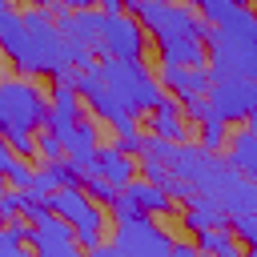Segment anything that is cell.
Returning <instances> with one entry per match:
<instances>
[{"mask_svg": "<svg viewBox=\"0 0 257 257\" xmlns=\"http://www.w3.org/2000/svg\"><path fill=\"white\" fill-rule=\"evenodd\" d=\"M88 205H92V201H88V193H84L80 185H64V189H52V193H48V213H56V217L68 221V225H72Z\"/></svg>", "mask_w": 257, "mask_h": 257, "instance_id": "obj_21", "label": "cell"}, {"mask_svg": "<svg viewBox=\"0 0 257 257\" xmlns=\"http://www.w3.org/2000/svg\"><path fill=\"white\" fill-rule=\"evenodd\" d=\"M48 112V92L36 76H0V137L40 133Z\"/></svg>", "mask_w": 257, "mask_h": 257, "instance_id": "obj_4", "label": "cell"}, {"mask_svg": "<svg viewBox=\"0 0 257 257\" xmlns=\"http://www.w3.org/2000/svg\"><path fill=\"white\" fill-rule=\"evenodd\" d=\"M145 128H149V137H161V141H177V145L189 141V120H185L177 96H169V92L145 112Z\"/></svg>", "mask_w": 257, "mask_h": 257, "instance_id": "obj_11", "label": "cell"}, {"mask_svg": "<svg viewBox=\"0 0 257 257\" xmlns=\"http://www.w3.org/2000/svg\"><path fill=\"white\" fill-rule=\"evenodd\" d=\"M124 4H128V8H137V4H141V0H124Z\"/></svg>", "mask_w": 257, "mask_h": 257, "instance_id": "obj_40", "label": "cell"}, {"mask_svg": "<svg viewBox=\"0 0 257 257\" xmlns=\"http://www.w3.org/2000/svg\"><path fill=\"white\" fill-rule=\"evenodd\" d=\"M205 68L213 76H257V20L249 4L229 12L221 24H209L205 32Z\"/></svg>", "mask_w": 257, "mask_h": 257, "instance_id": "obj_2", "label": "cell"}, {"mask_svg": "<svg viewBox=\"0 0 257 257\" xmlns=\"http://www.w3.org/2000/svg\"><path fill=\"white\" fill-rule=\"evenodd\" d=\"M209 112L225 124H245L257 108V84L249 76H213L205 88Z\"/></svg>", "mask_w": 257, "mask_h": 257, "instance_id": "obj_6", "label": "cell"}, {"mask_svg": "<svg viewBox=\"0 0 257 257\" xmlns=\"http://www.w3.org/2000/svg\"><path fill=\"white\" fill-rule=\"evenodd\" d=\"M4 189H8V185H4V177H0V193H4Z\"/></svg>", "mask_w": 257, "mask_h": 257, "instance_id": "obj_41", "label": "cell"}, {"mask_svg": "<svg viewBox=\"0 0 257 257\" xmlns=\"http://www.w3.org/2000/svg\"><path fill=\"white\" fill-rule=\"evenodd\" d=\"M28 249H32V257H84V249L72 237V225L60 221L56 213H48L44 221H36L28 229Z\"/></svg>", "mask_w": 257, "mask_h": 257, "instance_id": "obj_9", "label": "cell"}, {"mask_svg": "<svg viewBox=\"0 0 257 257\" xmlns=\"http://www.w3.org/2000/svg\"><path fill=\"white\" fill-rule=\"evenodd\" d=\"M145 48H149V36H145V28L137 24V16H128V12L104 16L100 56H112V60H145Z\"/></svg>", "mask_w": 257, "mask_h": 257, "instance_id": "obj_8", "label": "cell"}, {"mask_svg": "<svg viewBox=\"0 0 257 257\" xmlns=\"http://www.w3.org/2000/svg\"><path fill=\"white\" fill-rule=\"evenodd\" d=\"M28 4H36V8H48V4H52V0H28Z\"/></svg>", "mask_w": 257, "mask_h": 257, "instance_id": "obj_39", "label": "cell"}, {"mask_svg": "<svg viewBox=\"0 0 257 257\" xmlns=\"http://www.w3.org/2000/svg\"><path fill=\"white\" fill-rule=\"evenodd\" d=\"M12 157H16V153H12V149H8V141L0 137V177H4V169H8V161H12Z\"/></svg>", "mask_w": 257, "mask_h": 257, "instance_id": "obj_38", "label": "cell"}, {"mask_svg": "<svg viewBox=\"0 0 257 257\" xmlns=\"http://www.w3.org/2000/svg\"><path fill=\"white\" fill-rule=\"evenodd\" d=\"M60 157H64L60 137H52V133H36V161L48 165V161H60Z\"/></svg>", "mask_w": 257, "mask_h": 257, "instance_id": "obj_30", "label": "cell"}, {"mask_svg": "<svg viewBox=\"0 0 257 257\" xmlns=\"http://www.w3.org/2000/svg\"><path fill=\"white\" fill-rule=\"evenodd\" d=\"M68 12H84V8H96V0H60Z\"/></svg>", "mask_w": 257, "mask_h": 257, "instance_id": "obj_36", "label": "cell"}, {"mask_svg": "<svg viewBox=\"0 0 257 257\" xmlns=\"http://www.w3.org/2000/svg\"><path fill=\"white\" fill-rule=\"evenodd\" d=\"M245 4H249V0H245Z\"/></svg>", "mask_w": 257, "mask_h": 257, "instance_id": "obj_45", "label": "cell"}, {"mask_svg": "<svg viewBox=\"0 0 257 257\" xmlns=\"http://www.w3.org/2000/svg\"><path fill=\"white\" fill-rule=\"evenodd\" d=\"M4 8H8V0H0V12H4Z\"/></svg>", "mask_w": 257, "mask_h": 257, "instance_id": "obj_42", "label": "cell"}, {"mask_svg": "<svg viewBox=\"0 0 257 257\" xmlns=\"http://www.w3.org/2000/svg\"><path fill=\"white\" fill-rule=\"evenodd\" d=\"M104 213L112 217V225H120V221H141V217H149V213H141V205H137V201H133V197L124 193V189H120V193L112 197V205H108Z\"/></svg>", "mask_w": 257, "mask_h": 257, "instance_id": "obj_24", "label": "cell"}, {"mask_svg": "<svg viewBox=\"0 0 257 257\" xmlns=\"http://www.w3.org/2000/svg\"><path fill=\"white\" fill-rule=\"evenodd\" d=\"M44 169H48V177H52V185H56V189H64V185H80V181H84V177H80L64 157H60V161H48Z\"/></svg>", "mask_w": 257, "mask_h": 257, "instance_id": "obj_29", "label": "cell"}, {"mask_svg": "<svg viewBox=\"0 0 257 257\" xmlns=\"http://www.w3.org/2000/svg\"><path fill=\"white\" fill-rule=\"evenodd\" d=\"M28 181H32V161L12 157V161H8V169H4V185H8V189H16V193H24V189H28Z\"/></svg>", "mask_w": 257, "mask_h": 257, "instance_id": "obj_26", "label": "cell"}, {"mask_svg": "<svg viewBox=\"0 0 257 257\" xmlns=\"http://www.w3.org/2000/svg\"><path fill=\"white\" fill-rule=\"evenodd\" d=\"M12 217H20V193L4 189L0 193V221H12Z\"/></svg>", "mask_w": 257, "mask_h": 257, "instance_id": "obj_32", "label": "cell"}, {"mask_svg": "<svg viewBox=\"0 0 257 257\" xmlns=\"http://www.w3.org/2000/svg\"><path fill=\"white\" fill-rule=\"evenodd\" d=\"M229 229H233V237H237L245 249L257 241V217H253V213H237V217H229Z\"/></svg>", "mask_w": 257, "mask_h": 257, "instance_id": "obj_28", "label": "cell"}, {"mask_svg": "<svg viewBox=\"0 0 257 257\" xmlns=\"http://www.w3.org/2000/svg\"><path fill=\"white\" fill-rule=\"evenodd\" d=\"M137 24L145 28V36H153L157 44H169V40H205L209 24L185 4V0H173V4H157V0H141L133 8Z\"/></svg>", "mask_w": 257, "mask_h": 257, "instance_id": "obj_5", "label": "cell"}, {"mask_svg": "<svg viewBox=\"0 0 257 257\" xmlns=\"http://www.w3.org/2000/svg\"><path fill=\"white\" fill-rule=\"evenodd\" d=\"M161 88L169 92V96H177V100H185V96H205V88H209V68H177V64H161Z\"/></svg>", "mask_w": 257, "mask_h": 257, "instance_id": "obj_13", "label": "cell"}, {"mask_svg": "<svg viewBox=\"0 0 257 257\" xmlns=\"http://www.w3.org/2000/svg\"><path fill=\"white\" fill-rule=\"evenodd\" d=\"M104 233H108V213H104V205L92 201V205L72 221V237H76L80 249H96V245L104 241Z\"/></svg>", "mask_w": 257, "mask_h": 257, "instance_id": "obj_18", "label": "cell"}, {"mask_svg": "<svg viewBox=\"0 0 257 257\" xmlns=\"http://www.w3.org/2000/svg\"><path fill=\"white\" fill-rule=\"evenodd\" d=\"M84 116V104H80V96H76V88L68 84V80H52V88H48V112H44V133H52V137H60L64 128H72L76 120Z\"/></svg>", "mask_w": 257, "mask_h": 257, "instance_id": "obj_10", "label": "cell"}, {"mask_svg": "<svg viewBox=\"0 0 257 257\" xmlns=\"http://www.w3.org/2000/svg\"><path fill=\"white\" fill-rule=\"evenodd\" d=\"M80 189L88 193V201H96V205H104V209H108V205H112V197L120 193L116 185H108V181H104V177H96V173H88V177L80 181Z\"/></svg>", "mask_w": 257, "mask_h": 257, "instance_id": "obj_25", "label": "cell"}, {"mask_svg": "<svg viewBox=\"0 0 257 257\" xmlns=\"http://www.w3.org/2000/svg\"><path fill=\"white\" fill-rule=\"evenodd\" d=\"M96 177H104L108 185H124V181H133L137 177V161L128 157V153H116L112 145H96Z\"/></svg>", "mask_w": 257, "mask_h": 257, "instance_id": "obj_16", "label": "cell"}, {"mask_svg": "<svg viewBox=\"0 0 257 257\" xmlns=\"http://www.w3.org/2000/svg\"><path fill=\"white\" fill-rule=\"evenodd\" d=\"M96 12H104V16H116V12H124V0H96Z\"/></svg>", "mask_w": 257, "mask_h": 257, "instance_id": "obj_34", "label": "cell"}, {"mask_svg": "<svg viewBox=\"0 0 257 257\" xmlns=\"http://www.w3.org/2000/svg\"><path fill=\"white\" fill-rule=\"evenodd\" d=\"M193 245L201 257H241L245 245L233 237L229 225H217V229H205V233H193Z\"/></svg>", "mask_w": 257, "mask_h": 257, "instance_id": "obj_19", "label": "cell"}, {"mask_svg": "<svg viewBox=\"0 0 257 257\" xmlns=\"http://www.w3.org/2000/svg\"><path fill=\"white\" fill-rule=\"evenodd\" d=\"M20 217H24V221H32V225H36V221H44V217H48V197H36V193H28V189H24V193H20Z\"/></svg>", "mask_w": 257, "mask_h": 257, "instance_id": "obj_27", "label": "cell"}, {"mask_svg": "<svg viewBox=\"0 0 257 257\" xmlns=\"http://www.w3.org/2000/svg\"><path fill=\"white\" fill-rule=\"evenodd\" d=\"M96 72H100L104 88H108L133 116H145V112L165 96L161 80L149 72L145 60H112V56H104V60L96 64Z\"/></svg>", "mask_w": 257, "mask_h": 257, "instance_id": "obj_3", "label": "cell"}, {"mask_svg": "<svg viewBox=\"0 0 257 257\" xmlns=\"http://www.w3.org/2000/svg\"><path fill=\"white\" fill-rule=\"evenodd\" d=\"M60 44L64 36L44 8L28 4L24 12H0V56H8L20 76H52L60 68Z\"/></svg>", "mask_w": 257, "mask_h": 257, "instance_id": "obj_1", "label": "cell"}, {"mask_svg": "<svg viewBox=\"0 0 257 257\" xmlns=\"http://www.w3.org/2000/svg\"><path fill=\"white\" fill-rule=\"evenodd\" d=\"M181 225H185L189 233H205V229L229 225V217H225V209H221L209 193H197V197L185 201V217H181Z\"/></svg>", "mask_w": 257, "mask_h": 257, "instance_id": "obj_15", "label": "cell"}, {"mask_svg": "<svg viewBox=\"0 0 257 257\" xmlns=\"http://www.w3.org/2000/svg\"><path fill=\"white\" fill-rule=\"evenodd\" d=\"M185 4H189L205 24H221V20H225L229 12H237L245 0H185Z\"/></svg>", "mask_w": 257, "mask_h": 257, "instance_id": "obj_23", "label": "cell"}, {"mask_svg": "<svg viewBox=\"0 0 257 257\" xmlns=\"http://www.w3.org/2000/svg\"><path fill=\"white\" fill-rule=\"evenodd\" d=\"M169 257H201V253H197L193 241H173V245H169Z\"/></svg>", "mask_w": 257, "mask_h": 257, "instance_id": "obj_33", "label": "cell"}, {"mask_svg": "<svg viewBox=\"0 0 257 257\" xmlns=\"http://www.w3.org/2000/svg\"><path fill=\"white\" fill-rule=\"evenodd\" d=\"M0 229H4V221H0Z\"/></svg>", "mask_w": 257, "mask_h": 257, "instance_id": "obj_44", "label": "cell"}, {"mask_svg": "<svg viewBox=\"0 0 257 257\" xmlns=\"http://www.w3.org/2000/svg\"><path fill=\"white\" fill-rule=\"evenodd\" d=\"M108 245H112L116 257H169L173 237H169L161 225H153V217H141V221H120V225H112Z\"/></svg>", "mask_w": 257, "mask_h": 257, "instance_id": "obj_7", "label": "cell"}, {"mask_svg": "<svg viewBox=\"0 0 257 257\" xmlns=\"http://www.w3.org/2000/svg\"><path fill=\"white\" fill-rule=\"evenodd\" d=\"M84 257H116V253H112V245H108V241H100L96 249H84Z\"/></svg>", "mask_w": 257, "mask_h": 257, "instance_id": "obj_37", "label": "cell"}, {"mask_svg": "<svg viewBox=\"0 0 257 257\" xmlns=\"http://www.w3.org/2000/svg\"><path fill=\"white\" fill-rule=\"evenodd\" d=\"M137 205H141V213H149V217H161V213H173V197L165 193V189H157L153 181H145V177H133V181H124L120 185Z\"/></svg>", "mask_w": 257, "mask_h": 257, "instance_id": "obj_17", "label": "cell"}, {"mask_svg": "<svg viewBox=\"0 0 257 257\" xmlns=\"http://www.w3.org/2000/svg\"><path fill=\"white\" fill-rule=\"evenodd\" d=\"M161 64H177V68H205V40H169L157 44Z\"/></svg>", "mask_w": 257, "mask_h": 257, "instance_id": "obj_20", "label": "cell"}, {"mask_svg": "<svg viewBox=\"0 0 257 257\" xmlns=\"http://www.w3.org/2000/svg\"><path fill=\"white\" fill-rule=\"evenodd\" d=\"M141 145H145V133H141V124H137V128H124V133H116V141H112V149H116V153H128V157H141Z\"/></svg>", "mask_w": 257, "mask_h": 257, "instance_id": "obj_31", "label": "cell"}, {"mask_svg": "<svg viewBox=\"0 0 257 257\" xmlns=\"http://www.w3.org/2000/svg\"><path fill=\"white\" fill-rule=\"evenodd\" d=\"M0 257H32L28 245H0Z\"/></svg>", "mask_w": 257, "mask_h": 257, "instance_id": "obj_35", "label": "cell"}, {"mask_svg": "<svg viewBox=\"0 0 257 257\" xmlns=\"http://www.w3.org/2000/svg\"><path fill=\"white\" fill-rule=\"evenodd\" d=\"M213 201L225 209V217L253 213V209H257V185H253V177H241L237 169H229V173H225V181L217 185Z\"/></svg>", "mask_w": 257, "mask_h": 257, "instance_id": "obj_12", "label": "cell"}, {"mask_svg": "<svg viewBox=\"0 0 257 257\" xmlns=\"http://www.w3.org/2000/svg\"><path fill=\"white\" fill-rule=\"evenodd\" d=\"M221 161H225L229 169H237L241 177H257V137H253V124H249V120H245V128L229 133Z\"/></svg>", "mask_w": 257, "mask_h": 257, "instance_id": "obj_14", "label": "cell"}, {"mask_svg": "<svg viewBox=\"0 0 257 257\" xmlns=\"http://www.w3.org/2000/svg\"><path fill=\"white\" fill-rule=\"evenodd\" d=\"M225 141H229V124H225V120L205 116V120L197 124V145H201L205 153H225Z\"/></svg>", "mask_w": 257, "mask_h": 257, "instance_id": "obj_22", "label": "cell"}, {"mask_svg": "<svg viewBox=\"0 0 257 257\" xmlns=\"http://www.w3.org/2000/svg\"><path fill=\"white\" fill-rule=\"evenodd\" d=\"M157 4H173V0H157Z\"/></svg>", "mask_w": 257, "mask_h": 257, "instance_id": "obj_43", "label": "cell"}]
</instances>
